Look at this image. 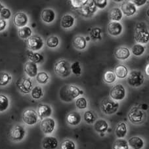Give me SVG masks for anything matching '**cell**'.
I'll return each instance as SVG.
<instances>
[{"label":"cell","instance_id":"obj_7","mask_svg":"<svg viewBox=\"0 0 149 149\" xmlns=\"http://www.w3.org/2000/svg\"><path fill=\"white\" fill-rule=\"evenodd\" d=\"M144 113L139 108L134 107L131 109L128 113V119L132 124H139L143 121Z\"/></svg>","mask_w":149,"mask_h":149},{"label":"cell","instance_id":"obj_23","mask_svg":"<svg viewBox=\"0 0 149 149\" xmlns=\"http://www.w3.org/2000/svg\"><path fill=\"white\" fill-rule=\"evenodd\" d=\"M128 145L133 149H142L144 146V141L139 137L134 136L128 140Z\"/></svg>","mask_w":149,"mask_h":149},{"label":"cell","instance_id":"obj_1","mask_svg":"<svg viewBox=\"0 0 149 149\" xmlns=\"http://www.w3.org/2000/svg\"><path fill=\"white\" fill-rule=\"evenodd\" d=\"M82 94H84V91L73 85L65 86L60 91L61 98L65 102H70Z\"/></svg>","mask_w":149,"mask_h":149},{"label":"cell","instance_id":"obj_46","mask_svg":"<svg viewBox=\"0 0 149 149\" xmlns=\"http://www.w3.org/2000/svg\"><path fill=\"white\" fill-rule=\"evenodd\" d=\"M11 16V12L9 9L4 8L1 10V13H0V18L3 20H8L10 19Z\"/></svg>","mask_w":149,"mask_h":149},{"label":"cell","instance_id":"obj_43","mask_svg":"<svg viewBox=\"0 0 149 149\" xmlns=\"http://www.w3.org/2000/svg\"><path fill=\"white\" fill-rule=\"evenodd\" d=\"M76 106L79 110L86 109L87 107V102L84 97H79L76 101Z\"/></svg>","mask_w":149,"mask_h":149},{"label":"cell","instance_id":"obj_38","mask_svg":"<svg viewBox=\"0 0 149 149\" xmlns=\"http://www.w3.org/2000/svg\"><path fill=\"white\" fill-rule=\"evenodd\" d=\"M49 76L45 72H41L38 73L36 76V80L40 84H45L48 82Z\"/></svg>","mask_w":149,"mask_h":149},{"label":"cell","instance_id":"obj_34","mask_svg":"<svg viewBox=\"0 0 149 149\" xmlns=\"http://www.w3.org/2000/svg\"><path fill=\"white\" fill-rule=\"evenodd\" d=\"M116 79L114 72L111 70H108L105 72L103 75V80L107 84H112Z\"/></svg>","mask_w":149,"mask_h":149},{"label":"cell","instance_id":"obj_40","mask_svg":"<svg viewBox=\"0 0 149 149\" xmlns=\"http://www.w3.org/2000/svg\"><path fill=\"white\" fill-rule=\"evenodd\" d=\"M60 149H76V144L73 141L66 139L61 143Z\"/></svg>","mask_w":149,"mask_h":149},{"label":"cell","instance_id":"obj_41","mask_svg":"<svg viewBox=\"0 0 149 149\" xmlns=\"http://www.w3.org/2000/svg\"><path fill=\"white\" fill-rule=\"evenodd\" d=\"M71 72L76 76H80L81 74V68L80 66V63L78 61L74 62L70 65Z\"/></svg>","mask_w":149,"mask_h":149},{"label":"cell","instance_id":"obj_44","mask_svg":"<svg viewBox=\"0 0 149 149\" xmlns=\"http://www.w3.org/2000/svg\"><path fill=\"white\" fill-rule=\"evenodd\" d=\"M87 1L88 0H72L70 2L73 8L80 9L82 7H84L87 3Z\"/></svg>","mask_w":149,"mask_h":149},{"label":"cell","instance_id":"obj_37","mask_svg":"<svg viewBox=\"0 0 149 149\" xmlns=\"http://www.w3.org/2000/svg\"><path fill=\"white\" fill-rule=\"evenodd\" d=\"M145 51V47L143 45L135 44L132 48V52L135 56L142 55Z\"/></svg>","mask_w":149,"mask_h":149},{"label":"cell","instance_id":"obj_11","mask_svg":"<svg viewBox=\"0 0 149 149\" xmlns=\"http://www.w3.org/2000/svg\"><path fill=\"white\" fill-rule=\"evenodd\" d=\"M26 135V130L24 127L20 125H15L13 127V129L10 133V136L13 141H22Z\"/></svg>","mask_w":149,"mask_h":149},{"label":"cell","instance_id":"obj_13","mask_svg":"<svg viewBox=\"0 0 149 149\" xmlns=\"http://www.w3.org/2000/svg\"><path fill=\"white\" fill-rule=\"evenodd\" d=\"M135 40L138 44H146L149 41L148 32L145 28H139L135 34Z\"/></svg>","mask_w":149,"mask_h":149},{"label":"cell","instance_id":"obj_6","mask_svg":"<svg viewBox=\"0 0 149 149\" xmlns=\"http://www.w3.org/2000/svg\"><path fill=\"white\" fill-rule=\"evenodd\" d=\"M126 92L124 87L122 84H116L113 86L110 92V96L114 101H122L124 99Z\"/></svg>","mask_w":149,"mask_h":149},{"label":"cell","instance_id":"obj_51","mask_svg":"<svg viewBox=\"0 0 149 149\" xmlns=\"http://www.w3.org/2000/svg\"><path fill=\"white\" fill-rule=\"evenodd\" d=\"M4 8V7H3V5H2L1 3H0V13H1V10L3 9Z\"/></svg>","mask_w":149,"mask_h":149},{"label":"cell","instance_id":"obj_45","mask_svg":"<svg viewBox=\"0 0 149 149\" xmlns=\"http://www.w3.org/2000/svg\"><path fill=\"white\" fill-rule=\"evenodd\" d=\"M101 28H93V30H91V32L90 33L91 36L93 40L101 39Z\"/></svg>","mask_w":149,"mask_h":149},{"label":"cell","instance_id":"obj_42","mask_svg":"<svg viewBox=\"0 0 149 149\" xmlns=\"http://www.w3.org/2000/svg\"><path fill=\"white\" fill-rule=\"evenodd\" d=\"M59 44V40L56 36H51L47 40V45L50 48H55Z\"/></svg>","mask_w":149,"mask_h":149},{"label":"cell","instance_id":"obj_48","mask_svg":"<svg viewBox=\"0 0 149 149\" xmlns=\"http://www.w3.org/2000/svg\"><path fill=\"white\" fill-rule=\"evenodd\" d=\"M132 2L135 5V7H140L143 6V5H145L146 3V0H143H143H133Z\"/></svg>","mask_w":149,"mask_h":149},{"label":"cell","instance_id":"obj_32","mask_svg":"<svg viewBox=\"0 0 149 149\" xmlns=\"http://www.w3.org/2000/svg\"><path fill=\"white\" fill-rule=\"evenodd\" d=\"M27 54L28 58L33 63L37 64L43 61V56L40 53H34L33 51H28Z\"/></svg>","mask_w":149,"mask_h":149},{"label":"cell","instance_id":"obj_35","mask_svg":"<svg viewBox=\"0 0 149 149\" xmlns=\"http://www.w3.org/2000/svg\"><path fill=\"white\" fill-rule=\"evenodd\" d=\"M43 95V89L40 86L34 87L31 91V96L34 99H40Z\"/></svg>","mask_w":149,"mask_h":149},{"label":"cell","instance_id":"obj_33","mask_svg":"<svg viewBox=\"0 0 149 149\" xmlns=\"http://www.w3.org/2000/svg\"><path fill=\"white\" fill-rule=\"evenodd\" d=\"M113 149H129L127 141L123 139H118L113 144Z\"/></svg>","mask_w":149,"mask_h":149},{"label":"cell","instance_id":"obj_21","mask_svg":"<svg viewBox=\"0 0 149 149\" xmlns=\"http://www.w3.org/2000/svg\"><path fill=\"white\" fill-rule=\"evenodd\" d=\"M41 18L45 23H51L55 19V13L51 9H43L41 13Z\"/></svg>","mask_w":149,"mask_h":149},{"label":"cell","instance_id":"obj_36","mask_svg":"<svg viewBox=\"0 0 149 149\" xmlns=\"http://www.w3.org/2000/svg\"><path fill=\"white\" fill-rule=\"evenodd\" d=\"M9 106V99L6 95H0V112H4Z\"/></svg>","mask_w":149,"mask_h":149},{"label":"cell","instance_id":"obj_12","mask_svg":"<svg viewBox=\"0 0 149 149\" xmlns=\"http://www.w3.org/2000/svg\"><path fill=\"white\" fill-rule=\"evenodd\" d=\"M120 10L122 14H124L125 16L131 17L135 15L137 12V8L132 1H124L121 4Z\"/></svg>","mask_w":149,"mask_h":149},{"label":"cell","instance_id":"obj_3","mask_svg":"<svg viewBox=\"0 0 149 149\" xmlns=\"http://www.w3.org/2000/svg\"><path fill=\"white\" fill-rule=\"evenodd\" d=\"M101 108L102 112L104 114L112 115L117 112L119 108V104L114 100L107 98L102 101Z\"/></svg>","mask_w":149,"mask_h":149},{"label":"cell","instance_id":"obj_2","mask_svg":"<svg viewBox=\"0 0 149 149\" xmlns=\"http://www.w3.org/2000/svg\"><path fill=\"white\" fill-rule=\"evenodd\" d=\"M54 70L56 75L61 78H66L71 73L70 64L66 60H60L56 63Z\"/></svg>","mask_w":149,"mask_h":149},{"label":"cell","instance_id":"obj_5","mask_svg":"<svg viewBox=\"0 0 149 149\" xmlns=\"http://www.w3.org/2000/svg\"><path fill=\"white\" fill-rule=\"evenodd\" d=\"M27 47L31 51H37L40 50L43 47V40L38 36H32L28 38L26 41Z\"/></svg>","mask_w":149,"mask_h":149},{"label":"cell","instance_id":"obj_50","mask_svg":"<svg viewBox=\"0 0 149 149\" xmlns=\"http://www.w3.org/2000/svg\"><path fill=\"white\" fill-rule=\"evenodd\" d=\"M148 69H149V64L148 63H147V65L146 66V68H145V73L147 76H149V71H148Z\"/></svg>","mask_w":149,"mask_h":149},{"label":"cell","instance_id":"obj_16","mask_svg":"<svg viewBox=\"0 0 149 149\" xmlns=\"http://www.w3.org/2000/svg\"><path fill=\"white\" fill-rule=\"evenodd\" d=\"M28 22L27 15L23 12H19L15 15L13 17V23L17 27L22 28L26 26Z\"/></svg>","mask_w":149,"mask_h":149},{"label":"cell","instance_id":"obj_19","mask_svg":"<svg viewBox=\"0 0 149 149\" xmlns=\"http://www.w3.org/2000/svg\"><path fill=\"white\" fill-rule=\"evenodd\" d=\"M24 70L25 73L30 78H34L38 74V66L37 64L32 62V61H28L25 63L24 66Z\"/></svg>","mask_w":149,"mask_h":149},{"label":"cell","instance_id":"obj_15","mask_svg":"<svg viewBox=\"0 0 149 149\" xmlns=\"http://www.w3.org/2000/svg\"><path fill=\"white\" fill-rule=\"evenodd\" d=\"M96 11L97 7L95 5L94 1H87V3L80 9H79V11L81 13V14L87 17L90 16V15L95 13Z\"/></svg>","mask_w":149,"mask_h":149},{"label":"cell","instance_id":"obj_17","mask_svg":"<svg viewBox=\"0 0 149 149\" xmlns=\"http://www.w3.org/2000/svg\"><path fill=\"white\" fill-rule=\"evenodd\" d=\"M58 141L57 139L52 136H47L42 141V147L43 149H56L58 147Z\"/></svg>","mask_w":149,"mask_h":149},{"label":"cell","instance_id":"obj_4","mask_svg":"<svg viewBox=\"0 0 149 149\" xmlns=\"http://www.w3.org/2000/svg\"><path fill=\"white\" fill-rule=\"evenodd\" d=\"M145 78L143 74L140 71L133 70L127 77V83L133 87H139L144 83Z\"/></svg>","mask_w":149,"mask_h":149},{"label":"cell","instance_id":"obj_18","mask_svg":"<svg viewBox=\"0 0 149 149\" xmlns=\"http://www.w3.org/2000/svg\"><path fill=\"white\" fill-rule=\"evenodd\" d=\"M52 109L48 104H41L38 106V117H40L41 119H45V118H49L51 115L52 114Z\"/></svg>","mask_w":149,"mask_h":149},{"label":"cell","instance_id":"obj_10","mask_svg":"<svg viewBox=\"0 0 149 149\" xmlns=\"http://www.w3.org/2000/svg\"><path fill=\"white\" fill-rule=\"evenodd\" d=\"M55 127V121L51 118L43 119L40 124V128L45 134H50L53 133Z\"/></svg>","mask_w":149,"mask_h":149},{"label":"cell","instance_id":"obj_14","mask_svg":"<svg viewBox=\"0 0 149 149\" xmlns=\"http://www.w3.org/2000/svg\"><path fill=\"white\" fill-rule=\"evenodd\" d=\"M123 26L122 24L118 22L111 21L109 23L107 26L108 33L112 36H118L122 34Z\"/></svg>","mask_w":149,"mask_h":149},{"label":"cell","instance_id":"obj_28","mask_svg":"<svg viewBox=\"0 0 149 149\" xmlns=\"http://www.w3.org/2000/svg\"><path fill=\"white\" fill-rule=\"evenodd\" d=\"M73 45L76 49L84 50L86 47L87 42L86 38L83 36H77L74 39Z\"/></svg>","mask_w":149,"mask_h":149},{"label":"cell","instance_id":"obj_31","mask_svg":"<svg viewBox=\"0 0 149 149\" xmlns=\"http://www.w3.org/2000/svg\"><path fill=\"white\" fill-rule=\"evenodd\" d=\"M84 119L87 124H93L96 121L97 116L95 113L92 111V110H87L84 113Z\"/></svg>","mask_w":149,"mask_h":149},{"label":"cell","instance_id":"obj_39","mask_svg":"<svg viewBox=\"0 0 149 149\" xmlns=\"http://www.w3.org/2000/svg\"><path fill=\"white\" fill-rule=\"evenodd\" d=\"M12 79V77L6 72L0 73V86H6Z\"/></svg>","mask_w":149,"mask_h":149},{"label":"cell","instance_id":"obj_47","mask_svg":"<svg viewBox=\"0 0 149 149\" xmlns=\"http://www.w3.org/2000/svg\"><path fill=\"white\" fill-rule=\"evenodd\" d=\"M94 3L95 6L97 7V8L102 9L107 7L108 1L107 0H95Z\"/></svg>","mask_w":149,"mask_h":149},{"label":"cell","instance_id":"obj_26","mask_svg":"<svg viewBox=\"0 0 149 149\" xmlns=\"http://www.w3.org/2000/svg\"><path fill=\"white\" fill-rule=\"evenodd\" d=\"M127 133V125L124 122H120L118 124L115 130V134L118 139H123L125 137Z\"/></svg>","mask_w":149,"mask_h":149},{"label":"cell","instance_id":"obj_29","mask_svg":"<svg viewBox=\"0 0 149 149\" xmlns=\"http://www.w3.org/2000/svg\"><path fill=\"white\" fill-rule=\"evenodd\" d=\"M122 13L120 8L115 7L110 11L109 13V18L112 21L118 22L121 20L122 19Z\"/></svg>","mask_w":149,"mask_h":149},{"label":"cell","instance_id":"obj_8","mask_svg":"<svg viewBox=\"0 0 149 149\" xmlns=\"http://www.w3.org/2000/svg\"><path fill=\"white\" fill-rule=\"evenodd\" d=\"M38 115L37 112L33 109H27L22 113V120L26 124L33 125L38 121Z\"/></svg>","mask_w":149,"mask_h":149},{"label":"cell","instance_id":"obj_20","mask_svg":"<svg viewBox=\"0 0 149 149\" xmlns=\"http://www.w3.org/2000/svg\"><path fill=\"white\" fill-rule=\"evenodd\" d=\"M81 120V116L79 113L73 111L69 113L66 116V122L68 124L72 126H76V125L80 124Z\"/></svg>","mask_w":149,"mask_h":149},{"label":"cell","instance_id":"obj_22","mask_svg":"<svg viewBox=\"0 0 149 149\" xmlns=\"http://www.w3.org/2000/svg\"><path fill=\"white\" fill-rule=\"evenodd\" d=\"M114 55L115 57L119 60H126L130 57V51L127 47H118L115 50Z\"/></svg>","mask_w":149,"mask_h":149},{"label":"cell","instance_id":"obj_27","mask_svg":"<svg viewBox=\"0 0 149 149\" xmlns=\"http://www.w3.org/2000/svg\"><path fill=\"white\" fill-rule=\"evenodd\" d=\"M114 72L118 78L124 79L127 76L128 69L124 65H118L115 67Z\"/></svg>","mask_w":149,"mask_h":149},{"label":"cell","instance_id":"obj_9","mask_svg":"<svg viewBox=\"0 0 149 149\" xmlns=\"http://www.w3.org/2000/svg\"><path fill=\"white\" fill-rule=\"evenodd\" d=\"M17 86L21 93L28 94L30 93L32 89V82L29 78H23L18 80Z\"/></svg>","mask_w":149,"mask_h":149},{"label":"cell","instance_id":"obj_30","mask_svg":"<svg viewBox=\"0 0 149 149\" xmlns=\"http://www.w3.org/2000/svg\"><path fill=\"white\" fill-rule=\"evenodd\" d=\"M32 29L28 26H24L20 28L18 31V35L21 39H28L32 36Z\"/></svg>","mask_w":149,"mask_h":149},{"label":"cell","instance_id":"obj_25","mask_svg":"<svg viewBox=\"0 0 149 149\" xmlns=\"http://www.w3.org/2000/svg\"><path fill=\"white\" fill-rule=\"evenodd\" d=\"M94 128L97 132L103 133L106 132L108 129H109V124H108L106 120L99 119L96 120L95 122Z\"/></svg>","mask_w":149,"mask_h":149},{"label":"cell","instance_id":"obj_24","mask_svg":"<svg viewBox=\"0 0 149 149\" xmlns=\"http://www.w3.org/2000/svg\"><path fill=\"white\" fill-rule=\"evenodd\" d=\"M75 22V19L74 17L70 14L65 15L61 18V25L63 28H70L72 27Z\"/></svg>","mask_w":149,"mask_h":149},{"label":"cell","instance_id":"obj_49","mask_svg":"<svg viewBox=\"0 0 149 149\" xmlns=\"http://www.w3.org/2000/svg\"><path fill=\"white\" fill-rule=\"evenodd\" d=\"M7 26V22L6 20L0 18V32L3 31Z\"/></svg>","mask_w":149,"mask_h":149}]
</instances>
